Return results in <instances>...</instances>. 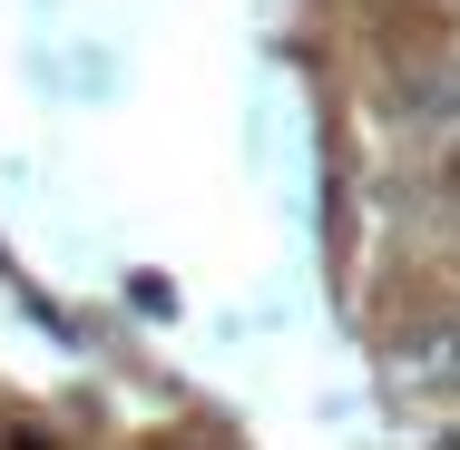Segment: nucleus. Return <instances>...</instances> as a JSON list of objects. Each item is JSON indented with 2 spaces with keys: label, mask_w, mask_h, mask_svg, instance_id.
<instances>
[]
</instances>
